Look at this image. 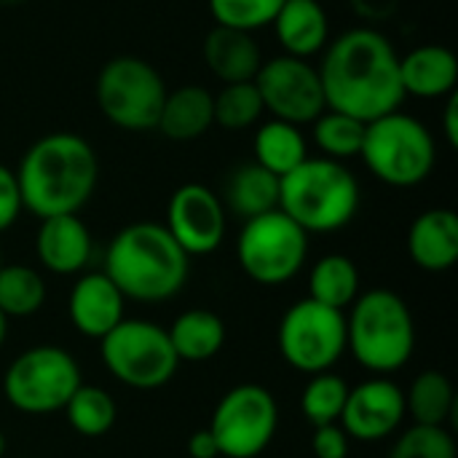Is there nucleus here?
Listing matches in <instances>:
<instances>
[{"instance_id": "23", "label": "nucleus", "mask_w": 458, "mask_h": 458, "mask_svg": "<svg viewBox=\"0 0 458 458\" xmlns=\"http://www.w3.org/2000/svg\"><path fill=\"white\" fill-rule=\"evenodd\" d=\"M220 201L225 212L236 215L239 220H252L274 212L279 209V177L255 161L239 164L225 177Z\"/></svg>"}, {"instance_id": "7", "label": "nucleus", "mask_w": 458, "mask_h": 458, "mask_svg": "<svg viewBox=\"0 0 458 458\" xmlns=\"http://www.w3.org/2000/svg\"><path fill=\"white\" fill-rule=\"evenodd\" d=\"M164 75L142 56H113L97 75L94 97L102 115L123 131H153L166 99Z\"/></svg>"}, {"instance_id": "38", "label": "nucleus", "mask_w": 458, "mask_h": 458, "mask_svg": "<svg viewBox=\"0 0 458 458\" xmlns=\"http://www.w3.org/2000/svg\"><path fill=\"white\" fill-rule=\"evenodd\" d=\"M188 456L191 458H220L217 443L209 429H196L188 440Z\"/></svg>"}, {"instance_id": "20", "label": "nucleus", "mask_w": 458, "mask_h": 458, "mask_svg": "<svg viewBox=\"0 0 458 458\" xmlns=\"http://www.w3.org/2000/svg\"><path fill=\"white\" fill-rule=\"evenodd\" d=\"M271 27L287 56L311 59L330 43V19L319 0H284Z\"/></svg>"}, {"instance_id": "40", "label": "nucleus", "mask_w": 458, "mask_h": 458, "mask_svg": "<svg viewBox=\"0 0 458 458\" xmlns=\"http://www.w3.org/2000/svg\"><path fill=\"white\" fill-rule=\"evenodd\" d=\"M5 338H8V319H5L3 311H0V349H3V344H5Z\"/></svg>"}, {"instance_id": "17", "label": "nucleus", "mask_w": 458, "mask_h": 458, "mask_svg": "<svg viewBox=\"0 0 458 458\" xmlns=\"http://www.w3.org/2000/svg\"><path fill=\"white\" fill-rule=\"evenodd\" d=\"M91 233L78 215H56L40 220L35 233V255L46 271L56 276L83 274L91 263Z\"/></svg>"}, {"instance_id": "16", "label": "nucleus", "mask_w": 458, "mask_h": 458, "mask_svg": "<svg viewBox=\"0 0 458 458\" xmlns=\"http://www.w3.org/2000/svg\"><path fill=\"white\" fill-rule=\"evenodd\" d=\"M67 314L83 338L102 341L126 319V298L105 271H86L70 290Z\"/></svg>"}, {"instance_id": "32", "label": "nucleus", "mask_w": 458, "mask_h": 458, "mask_svg": "<svg viewBox=\"0 0 458 458\" xmlns=\"http://www.w3.org/2000/svg\"><path fill=\"white\" fill-rule=\"evenodd\" d=\"M212 107H215V123L223 126L225 131H244L250 126H258L266 113L255 81L223 83V89L212 94Z\"/></svg>"}, {"instance_id": "18", "label": "nucleus", "mask_w": 458, "mask_h": 458, "mask_svg": "<svg viewBox=\"0 0 458 458\" xmlns=\"http://www.w3.org/2000/svg\"><path fill=\"white\" fill-rule=\"evenodd\" d=\"M413 266L427 274L451 271L458 263V217L454 209L437 207L421 212L405 239Z\"/></svg>"}, {"instance_id": "14", "label": "nucleus", "mask_w": 458, "mask_h": 458, "mask_svg": "<svg viewBox=\"0 0 458 458\" xmlns=\"http://www.w3.org/2000/svg\"><path fill=\"white\" fill-rule=\"evenodd\" d=\"M164 228L188 258L212 255L225 239V207L212 188L201 182H185L166 204Z\"/></svg>"}, {"instance_id": "10", "label": "nucleus", "mask_w": 458, "mask_h": 458, "mask_svg": "<svg viewBox=\"0 0 458 458\" xmlns=\"http://www.w3.org/2000/svg\"><path fill=\"white\" fill-rule=\"evenodd\" d=\"M239 268L263 287L293 282L309 260V233L282 209L244 220L236 239Z\"/></svg>"}, {"instance_id": "1", "label": "nucleus", "mask_w": 458, "mask_h": 458, "mask_svg": "<svg viewBox=\"0 0 458 458\" xmlns=\"http://www.w3.org/2000/svg\"><path fill=\"white\" fill-rule=\"evenodd\" d=\"M317 70L327 107L362 123L394 113L405 102L400 54L376 27H354L330 40Z\"/></svg>"}, {"instance_id": "22", "label": "nucleus", "mask_w": 458, "mask_h": 458, "mask_svg": "<svg viewBox=\"0 0 458 458\" xmlns=\"http://www.w3.org/2000/svg\"><path fill=\"white\" fill-rule=\"evenodd\" d=\"M212 126H215V107H212V94L204 86L188 83L174 91H166L156 126L166 140L193 142L204 137Z\"/></svg>"}, {"instance_id": "13", "label": "nucleus", "mask_w": 458, "mask_h": 458, "mask_svg": "<svg viewBox=\"0 0 458 458\" xmlns=\"http://www.w3.org/2000/svg\"><path fill=\"white\" fill-rule=\"evenodd\" d=\"M255 86L260 91L263 107L274 118L293 126H309L327 110L319 70L309 59L287 54L274 56L260 64Z\"/></svg>"}, {"instance_id": "37", "label": "nucleus", "mask_w": 458, "mask_h": 458, "mask_svg": "<svg viewBox=\"0 0 458 458\" xmlns=\"http://www.w3.org/2000/svg\"><path fill=\"white\" fill-rule=\"evenodd\" d=\"M349 5L365 21V27H376L389 21L400 11L403 0H349Z\"/></svg>"}, {"instance_id": "33", "label": "nucleus", "mask_w": 458, "mask_h": 458, "mask_svg": "<svg viewBox=\"0 0 458 458\" xmlns=\"http://www.w3.org/2000/svg\"><path fill=\"white\" fill-rule=\"evenodd\" d=\"M209 13L217 27H231L242 32H258L271 27L284 0H207Z\"/></svg>"}, {"instance_id": "34", "label": "nucleus", "mask_w": 458, "mask_h": 458, "mask_svg": "<svg viewBox=\"0 0 458 458\" xmlns=\"http://www.w3.org/2000/svg\"><path fill=\"white\" fill-rule=\"evenodd\" d=\"M389 458H456V440L448 427L413 424L397 437Z\"/></svg>"}, {"instance_id": "5", "label": "nucleus", "mask_w": 458, "mask_h": 458, "mask_svg": "<svg viewBox=\"0 0 458 458\" xmlns=\"http://www.w3.org/2000/svg\"><path fill=\"white\" fill-rule=\"evenodd\" d=\"M346 352L376 376L403 370L416 352V322L408 303L386 287L360 293L346 314Z\"/></svg>"}, {"instance_id": "43", "label": "nucleus", "mask_w": 458, "mask_h": 458, "mask_svg": "<svg viewBox=\"0 0 458 458\" xmlns=\"http://www.w3.org/2000/svg\"><path fill=\"white\" fill-rule=\"evenodd\" d=\"M0 266H3V258H0Z\"/></svg>"}, {"instance_id": "8", "label": "nucleus", "mask_w": 458, "mask_h": 458, "mask_svg": "<svg viewBox=\"0 0 458 458\" xmlns=\"http://www.w3.org/2000/svg\"><path fill=\"white\" fill-rule=\"evenodd\" d=\"M83 384L81 365L62 346H32L21 352L3 376L5 403L27 416L64 411L67 400Z\"/></svg>"}, {"instance_id": "35", "label": "nucleus", "mask_w": 458, "mask_h": 458, "mask_svg": "<svg viewBox=\"0 0 458 458\" xmlns=\"http://www.w3.org/2000/svg\"><path fill=\"white\" fill-rule=\"evenodd\" d=\"M21 212H24V204H21L16 172L0 164V233L8 231L19 220Z\"/></svg>"}, {"instance_id": "4", "label": "nucleus", "mask_w": 458, "mask_h": 458, "mask_svg": "<svg viewBox=\"0 0 458 458\" xmlns=\"http://www.w3.org/2000/svg\"><path fill=\"white\" fill-rule=\"evenodd\" d=\"M360 182L354 172L333 158H306L279 180V209L311 233L344 231L360 212Z\"/></svg>"}, {"instance_id": "12", "label": "nucleus", "mask_w": 458, "mask_h": 458, "mask_svg": "<svg viewBox=\"0 0 458 458\" xmlns=\"http://www.w3.org/2000/svg\"><path fill=\"white\" fill-rule=\"evenodd\" d=\"M279 405L271 389L239 384L228 389L212 411L209 432L220 458H258L276 437Z\"/></svg>"}, {"instance_id": "39", "label": "nucleus", "mask_w": 458, "mask_h": 458, "mask_svg": "<svg viewBox=\"0 0 458 458\" xmlns=\"http://www.w3.org/2000/svg\"><path fill=\"white\" fill-rule=\"evenodd\" d=\"M443 134L448 148H458V94L454 91L443 110Z\"/></svg>"}, {"instance_id": "30", "label": "nucleus", "mask_w": 458, "mask_h": 458, "mask_svg": "<svg viewBox=\"0 0 458 458\" xmlns=\"http://www.w3.org/2000/svg\"><path fill=\"white\" fill-rule=\"evenodd\" d=\"M365 129H368V123H362V121L341 113V110L327 107L311 123V140L322 150L325 158H333V161L344 164L346 158H357L362 153Z\"/></svg>"}, {"instance_id": "25", "label": "nucleus", "mask_w": 458, "mask_h": 458, "mask_svg": "<svg viewBox=\"0 0 458 458\" xmlns=\"http://www.w3.org/2000/svg\"><path fill=\"white\" fill-rule=\"evenodd\" d=\"M252 153L255 164L276 174L279 180L298 169L309 158V142L301 131V126H293L287 121L271 118L258 123L252 137Z\"/></svg>"}, {"instance_id": "2", "label": "nucleus", "mask_w": 458, "mask_h": 458, "mask_svg": "<svg viewBox=\"0 0 458 458\" xmlns=\"http://www.w3.org/2000/svg\"><path fill=\"white\" fill-rule=\"evenodd\" d=\"M13 172L24 209L46 220L78 215L89 204L99 180V158L86 137L51 131L27 148Z\"/></svg>"}, {"instance_id": "21", "label": "nucleus", "mask_w": 458, "mask_h": 458, "mask_svg": "<svg viewBox=\"0 0 458 458\" xmlns=\"http://www.w3.org/2000/svg\"><path fill=\"white\" fill-rule=\"evenodd\" d=\"M204 62L220 83H247L255 81L263 51L252 32L217 27L204 40Z\"/></svg>"}, {"instance_id": "19", "label": "nucleus", "mask_w": 458, "mask_h": 458, "mask_svg": "<svg viewBox=\"0 0 458 458\" xmlns=\"http://www.w3.org/2000/svg\"><path fill=\"white\" fill-rule=\"evenodd\" d=\"M400 81L405 97L443 99L456 91L458 59L443 43H424L400 56Z\"/></svg>"}, {"instance_id": "29", "label": "nucleus", "mask_w": 458, "mask_h": 458, "mask_svg": "<svg viewBox=\"0 0 458 458\" xmlns=\"http://www.w3.org/2000/svg\"><path fill=\"white\" fill-rule=\"evenodd\" d=\"M67 424L81 435V437H102L115 427L118 419V405L113 394L102 386L81 384L75 394L67 400L64 411Z\"/></svg>"}, {"instance_id": "31", "label": "nucleus", "mask_w": 458, "mask_h": 458, "mask_svg": "<svg viewBox=\"0 0 458 458\" xmlns=\"http://www.w3.org/2000/svg\"><path fill=\"white\" fill-rule=\"evenodd\" d=\"M349 384L335 376L333 370L309 376V384L301 392V413L311 427H327L338 424L346 397H349Z\"/></svg>"}, {"instance_id": "36", "label": "nucleus", "mask_w": 458, "mask_h": 458, "mask_svg": "<svg viewBox=\"0 0 458 458\" xmlns=\"http://www.w3.org/2000/svg\"><path fill=\"white\" fill-rule=\"evenodd\" d=\"M311 451L317 458H349L352 440L341 429V424H327V427H314L311 437Z\"/></svg>"}, {"instance_id": "42", "label": "nucleus", "mask_w": 458, "mask_h": 458, "mask_svg": "<svg viewBox=\"0 0 458 458\" xmlns=\"http://www.w3.org/2000/svg\"><path fill=\"white\" fill-rule=\"evenodd\" d=\"M5 448H8V443H5V435L0 432V458L5 456Z\"/></svg>"}, {"instance_id": "28", "label": "nucleus", "mask_w": 458, "mask_h": 458, "mask_svg": "<svg viewBox=\"0 0 458 458\" xmlns=\"http://www.w3.org/2000/svg\"><path fill=\"white\" fill-rule=\"evenodd\" d=\"M46 303V282L43 276L24 263H3L0 266V311L11 319L35 317Z\"/></svg>"}, {"instance_id": "27", "label": "nucleus", "mask_w": 458, "mask_h": 458, "mask_svg": "<svg viewBox=\"0 0 458 458\" xmlns=\"http://www.w3.org/2000/svg\"><path fill=\"white\" fill-rule=\"evenodd\" d=\"M456 413V392L445 373L424 370L405 392V416L421 427H448Z\"/></svg>"}, {"instance_id": "24", "label": "nucleus", "mask_w": 458, "mask_h": 458, "mask_svg": "<svg viewBox=\"0 0 458 458\" xmlns=\"http://www.w3.org/2000/svg\"><path fill=\"white\" fill-rule=\"evenodd\" d=\"M166 333L180 362H209L225 346V322L209 309L182 311Z\"/></svg>"}, {"instance_id": "3", "label": "nucleus", "mask_w": 458, "mask_h": 458, "mask_svg": "<svg viewBox=\"0 0 458 458\" xmlns=\"http://www.w3.org/2000/svg\"><path fill=\"white\" fill-rule=\"evenodd\" d=\"M102 271L126 301L164 303L188 284L191 258L161 223L140 220L110 239Z\"/></svg>"}, {"instance_id": "41", "label": "nucleus", "mask_w": 458, "mask_h": 458, "mask_svg": "<svg viewBox=\"0 0 458 458\" xmlns=\"http://www.w3.org/2000/svg\"><path fill=\"white\" fill-rule=\"evenodd\" d=\"M30 0H0V8H16V5H24Z\"/></svg>"}, {"instance_id": "11", "label": "nucleus", "mask_w": 458, "mask_h": 458, "mask_svg": "<svg viewBox=\"0 0 458 458\" xmlns=\"http://www.w3.org/2000/svg\"><path fill=\"white\" fill-rule=\"evenodd\" d=\"M276 346L293 370L306 376L327 373L346 354V311L303 298L282 314Z\"/></svg>"}, {"instance_id": "26", "label": "nucleus", "mask_w": 458, "mask_h": 458, "mask_svg": "<svg viewBox=\"0 0 458 458\" xmlns=\"http://www.w3.org/2000/svg\"><path fill=\"white\" fill-rule=\"evenodd\" d=\"M362 293L360 268L346 255H325L311 266L309 274V298L338 311H349Z\"/></svg>"}, {"instance_id": "9", "label": "nucleus", "mask_w": 458, "mask_h": 458, "mask_svg": "<svg viewBox=\"0 0 458 458\" xmlns=\"http://www.w3.org/2000/svg\"><path fill=\"white\" fill-rule=\"evenodd\" d=\"M105 370L129 389L153 392L166 386L180 368L166 327L150 319H123L99 341Z\"/></svg>"}, {"instance_id": "15", "label": "nucleus", "mask_w": 458, "mask_h": 458, "mask_svg": "<svg viewBox=\"0 0 458 458\" xmlns=\"http://www.w3.org/2000/svg\"><path fill=\"white\" fill-rule=\"evenodd\" d=\"M405 421V392L386 376H373L349 389L341 429L354 443H381Z\"/></svg>"}, {"instance_id": "6", "label": "nucleus", "mask_w": 458, "mask_h": 458, "mask_svg": "<svg viewBox=\"0 0 458 458\" xmlns=\"http://www.w3.org/2000/svg\"><path fill=\"white\" fill-rule=\"evenodd\" d=\"M360 158L384 185L416 188L435 172L437 145L416 115L394 110L368 123Z\"/></svg>"}]
</instances>
